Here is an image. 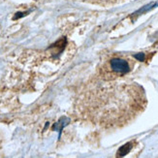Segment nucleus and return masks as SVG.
Wrapping results in <instances>:
<instances>
[{
    "instance_id": "nucleus-1",
    "label": "nucleus",
    "mask_w": 158,
    "mask_h": 158,
    "mask_svg": "<svg viewBox=\"0 0 158 158\" xmlns=\"http://www.w3.org/2000/svg\"><path fill=\"white\" fill-rule=\"evenodd\" d=\"M132 67L133 63L131 59L121 56H114L103 65L101 75L107 80L119 78L128 74Z\"/></svg>"
},
{
    "instance_id": "nucleus-2",
    "label": "nucleus",
    "mask_w": 158,
    "mask_h": 158,
    "mask_svg": "<svg viewBox=\"0 0 158 158\" xmlns=\"http://www.w3.org/2000/svg\"><path fill=\"white\" fill-rule=\"evenodd\" d=\"M131 149V143H127L126 146H123L120 149H119V152H118V156H123V155H125L129 150Z\"/></svg>"
}]
</instances>
